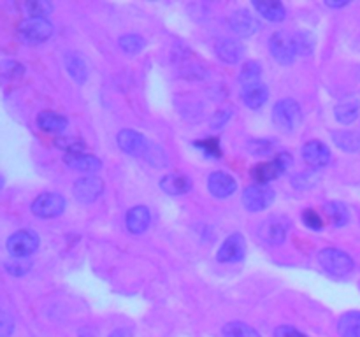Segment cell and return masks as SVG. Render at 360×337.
Here are the masks:
<instances>
[{"label":"cell","instance_id":"35","mask_svg":"<svg viewBox=\"0 0 360 337\" xmlns=\"http://www.w3.org/2000/svg\"><path fill=\"white\" fill-rule=\"evenodd\" d=\"M193 146L199 147V150H202L204 154H207V157L220 158V154H221L220 143H218V139H214V137H211V139L195 140V144H193Z\"/></svg>","mask_w":360,"mask_h":337},{"label":"cell","instance_id":"16","mask_svg":"<svg viewBox=\"0 0 360 337\" xmlns=\"http://www.w3.org/2000/svg\"><path fill=\"white\" fill-rule=\"evenodd\" d=\"M302 158L311 167H326L330 161V150L320 140H309L302 146Z\"/></svg>","mask_w":360,"mask_h":337},{"label":"cell","instance_id":"2","mask_svg":"<svg viewBox=\"0 0 360 337\" xmlns=\"http://www.w3.org/2000/svg\"><path fill=\"white\" fill-rule=\"evenodd\" d=\"M273 121L274 125L280 126L285 132H294L299 128L302 121L301 105L294 98H283L278 102L273 109Z\"/></svg>","mask_w":360,"mask_h":337},{"label":"cell","instance_id":"21","mask_svg":"<svg viewBox=\"0 0 360 337\" xmlns=\"http://www.w3.org/2000/svg\"><path fill=\"white\" fill-rule=\"evenodd\" d=\"M37 125L41 126L44 132L49 133H62L69 125V119L65 116L58 114L53 111H44L37 116Z\"/></svg>","mask_w":360,"mask_h":337},{"label":"cell","instance_id":"8","mask_svg":"<svg viewBox=\"0 0 360 337\" xmlns=\"http://www.w3.org/2000/svg\"><path fill=\"white\" fill-rule=\"evenodd\" d=\"M288 220L283 216H271L260 225L259 237L269 246L283 244L288 234Z\"/></svg>","mask_w":360,"mask_h":337},{"label":"cell","instance_id":"12","mask_svg":"<svg viewBox=\"0 0 360 337\" xmlns=\"http://www.w3.org/2000/svg\"><path fill=\"white\" fill-rule=\"evenodd\" d=\"M246 253V242L241 234L229 235L224 241V244L218 249V262L224 263H234L245 258Z\"/></svg>","mask_w":360,"mask_h":337},{"label":"cell","instance_id":"11","mask_svg":"<svg viewBox=\"0 0 360 337\" xmlns=\"http://www.w3.org/2000/svg\"><path fill=\"white\" fill-rule=\"evenodd\" d=\"M102 192H104V181L95 176H84V178L77 179L72 186L74 197L81 204L95 202L102 195Z\"/></svg>","mask_w":360,"mask_h":337},{"label":"cell","instance_id":"43","mask_svg":"<svg viewBox=\"0 0 360 337\" xmlns=\"http://www.w3.org/2000/svg\"><path fill=\"white\" fill-rule=\"evenodd\" d=\"M348 0H343V2H329V0H327L326 2V6H329V7H345V6H348Z\"/></svg>","mask_w":360,"mask_h":337},{"label":"cell","instance_id":"1","mask_svg":"<svg viewBox=\"0 0 360 337\" xmlns=\"http://www.w3.org/2000/svg\"><path fill=\"white\" fill-rule=\"evenodd\" d=\"M319 262L326 272L333 274V276L343 277L354 270L355 263L348 253L341 251L336 248H326L319 253Z\"/></svg>","mask_w":360,"mask_h":337},{"label":"cell","instance_id":"26","mask_svg":"<svg viewBox=\"0 0 360 337\" xmlns=\"http://www.w3.org/2000/svg\"><path fill=\"white\" fill-rule=\"evenodd\" d=\"M253 9L262 14L267 21H283L287 14L281 2H253Z\"/></svg>","mask_w":360,"mask_h":337},{"label":"cell","instance_id":"20","mask_svg":"<svg viewBox=\"0 0 360 337\" xmlns=\"http://www.w3.org/2000/svg\"><path fill=\"white\" fill-rule=\"evenodd\" d=\"M160 188L167 195H183V193L190 192L192 181L183 174H167L160 179Z\"/></svg>","mask_w":360,"mask_h":337},{"label":"cell","instance_id":"28","mask_svg":"<svg viewBox=\"0 0 360 337\" xmlns=\"http://www.w3.org/2000/svg\"><path fill=\"white\" fill-rule=\"evenodd\" d=\"M221 333H224V337H260V333L253 326L246 325L243 322L227 323Z\"/></svg>","mask_w":360,"mask_h":337},{"label":"cell","instance_id":"40","mask_svg":"<svg viewBox=\"0 0 360 337\" xmlns=\"http://www.w3.org/2000/svg\"><path fill=\"white\" fill-rule=\"evenodd\" d=\"M4 76L11 77V79H16L18 76L23 74V65H20L18 62H4Z\"/></svg>","mask_w":360,"mask_h":337},{"label":"cell","instance_id":"5","mask_svg":"<svg viewBox=\"0 0 360 337\" xmlns=\"http://www.w3.org/2000/svg\"><path fill=\"white\" fill-rule=\"evenodd\" d=\"M39 235L34 230H18L7 239L6 248L13 258H27L39 248Z\"/></svg>","mask_w":360,"mask_h":337},{"label":"cell","instance_id":"22","mask_svg":"<svg viewBox=\"0 0 360 337\" xmlns=\"http://www.w3.org/2000/svg\"><path fill=\"white\" fill-rule=\"evenodd\" d=\"M65 67L69 76L72 77L77 84H84V81L88 79V67L86 62L83 60V56L77 55V53H70L65 58Z\"/></svg>","mask_w":360,"mask_h":337},{"label":"cell","instance_id":"30","mask_svg":"<svg viewBox=\"0 0 360 337\" xmlns=\"http://www.w3.org/2000/svg\"><path fill=\"white\" fill-rule=\"evenodd\" d=\"M25 13L28 18H39V20H46L49 14L53 13V4L48 0H34V2L25 4Z\"/></svg>","mask_w":360,"mask_h":337},{"label":"cell","instance_id":"33","mask_svg":"<svg viewBox=\"0 0 360 337\" xmlns=\"http://www.w3.org/2000/svg\"><path fill=\"white\" fill-rule=\"evenodd\" d=\"M274 143L271 139H252L248 143V151L255 157H266L273 151Z\"/></svg>","mask_w":360,"mask_h":337},{"label":"cell","instance_id":"13","mask_svg":"<svg viewBox=\"0 0 360 337\" xmlns=\"http://www.w3.org/2000/svg\"><path fill=\"white\" fill-rule=\"evenodd\" d=\"M236 188H238V183L227 172L217 171L207 178V190L217 199H227V197H231L236 192Z\"/></svg>","mask_w":360,"mask_h":337},{"label":"cell","instance_id":"24","mask_svg":"<svg viewBox=\"0 0 360 337\" xmlns=\"http://www.w3.org/2000/svg\"><path fill=\"white\" fill-rule=\"evenodd\" d=\"M360 111V102L357 98H348V100L340 102L334 109V114H336V119L341 123V125H350L357 119Z\"/></svg>","mask_w":360,"mask_h":337},{"label":"cell","instance_id":"6","mask_svg":"<svg viewBox=\"0 0 360 337\" xmlns=\"http://www.w3.org/2000/svg\"><path fill=\"white\" fill-rule=\"evenodd\" d=\"M20 37L25 44H41L46 42L53 34V25L48 20L39 18H27L20 23Z\"/></svg>","mask_w":360,"mask_h":337},{"label":"cell","instance_id":"17","mask_svg":"<svg viewBox=\"0 0 360 337\" xmlns=\"http://www.w3.org/2000/svg\"><path fill=\"white\" fill-rule=\"evenodd\" d=\"M214 51H217L218 58L225 63H239L245 56V46L241 44L239 41L236 39H221V41L217 42L214 46Z\"/></svg>","mask_w":360,"mask_h":337},{"label":"cell","instance_id":"15","mask_svg":"<svg viewBox=\"0 0 360 337\" xmlns=\"http://www.w3.org/2000/svg\"><path fill=\"white\" fill-rule=\"evenodd\" d=\"M231 28L239 35V37H250L255 32H259L260 23L250 11L239 9L232 13L231 16Z\"/></svg>","mask_w":360,"mask_h":337},{"label":"cell","instance_id":"23","mask_svg":"<svg viewBox=\"0 0 360 337\" xmlns=\"http://www.w3.org/2000/svg\"><path fill=\"white\" fill-rule=\"evenodd\" d=\"M334 144L340 150L348 151V153H355L360 150V132L359 130H338L333 133Z\"/></svg>","mask_w":360,"mask_h":337},{"label":"cell","instance_id":"36","mask_svg":"<svg viewBox=\"0 0 360 337\" xmlns=\"http://www.w3.org/2000/svg\"><path fill=\"white\" fill-rule=\"evenodd\" d=\"M302 221H304L306 227H309L311 230H322L323 228V218L320 216L319 211L315 209L302 211Z\"/></svg>","mask_w":360,"mask_h":337},{"label":"cell","instance_id":"41","mask_svg":"<svg viewBox=\"0 0 360 337\" xmlns=\"http://www.w3.org/2000/svg\"><path fill=\"white\" fill-rule=\"evenodd\" d=\"M274 337H308L306 333H302L301 330L294 329L290 325H283V326H278L274 330Z\"/></svg>","mask_w":360,"mask_h":337},{"label":"cell","instance_id":"34","mask_svg":"<svg viewBox=\"0 0 360 337\" xmlns=\"http://www.w3.org/2000/svg\"><path fill=\"white\" fill-rule=\"evenodd\" d=\"M55 144L60 150L65 151V153H79V151H84V147H86L83 140L74 139V137H58Z\"/></svg>","mask_w":360,"mask_h":337},{"label":"cell","instance_id":"10","mask_svg":"<svg viewBox=\"0 0 360 337\" xmlns=\"http://www.w3.org/2000/svg\"><path fill=\"white\" fill-rule=\"evenodd\" d=\"M116 143H118L120 150L130 157H146L148 150H150V143L146 137L130 128L122 130L116 137Z\"/></svg>","mask_w":360,"mask_h":337},{"label":"cell","instance_id":"38","mask_svg":"<svg viewBox=\"0 0 360 337\" xmlns=\"http://www.w3.org/2000/svg\"><path fill=\"white\" fill-rule=\"evenodd\" d=\"M14 332V318L4 309L0 316V337H9Z\"/></svg>","mask_w":360,"mask_h":337},{"label":"cell","instance_id":"27","mask_svg":"<svg viewBox=\"0 0 360 337\" xmlns=\"http://www.w3.org/2000/svg\"><path fill=\"white\" fill-rule=\"evenodd\" d=\"M326 213H327V216L330 218V221L336 225V227H345V225L350 221V213H348V207L345 206L343 202H338V200L326 204Z\"/></svg>","mask_w":360,"mask_h":337},{"label":"cell","instance_id":"9","mask_svg":"<svg viewBox=\"0 0 360 337\" xmlns=\"http://www.w3.org/2000/svg\"><path fill=\"white\" fill-rule=\"evenodd\" d=\"M65 209V199L60 193H42L32 202V213L37 218H56Z\"/></svg>","mask_w":360,"mask_h":337},{"label":"cell","instance_id":"4","mask_svg":"<svg viewBox=\"0 0 360 337\" xmlns=\"http://www.w3.org/2000/svg\"><path fill=\"white\" fill-rule=\"evenodd\" d=\"M292 165V157L288 153H280L276 158H273L271 161H264L259 164L257 167H253L252 176L259 185H267L273 179L280 178L285 172L288 171V167Z\"/></svg>","mask_w":360,"mask_h":337},{"label":"cell","instance_id":"18","mask_svg":"<svg viewBox=\"0 0 360 337\" xmlns=\"http://www.w3.org/2000/svg\"><path fill=\"white\" fill-rule=\"evenodd\" d=\"M151 221V213L146 206H136L127 213L125 223L127 228H129L130 234H143V232L148 230Z\"/></svg>","mask_w":360,"mask_h":337},{"label":"cell","instance_id":"42","mask_svg":"<svg viewBox=\"0 0 360 337\" xmlns=\"http://www.w3.org/2000/svg\"><path fill=\"white\" fill-rule=\"evenodd\" d=\"M109 337H134V333H132V330H129V329H118V330H115V332H111V336Z\"/></svg>","mask_w":360,"mask_h":337},{"label":"cell","instance_id":"37","mask_svg":"<svg viewBox=\"0 0 360 337\" xmlns=\"http://www.w3.org/2000/svg\"><path fill=\"white\" fill-rule=\"evenodd\" d=\"M6 270L13 276H23L30 270V265L27 262H23L21 258H14L13 262H6Z\"/></svg>","mask_w":360,"mask_h":337},{"label":"cell","instance_id":"25","mask_svg":"<svg viewBox=\"0 0 360 337\" xmlns=\"http://www.w3.org/2000/svg\"><path fill=\"white\" fill-rule=\"evenodd\" d=\"M338 332L341 337H360V311H352L341 316Z\"/></svg>","mask_w":360,"mask_h":337},{"label":"cell","instance_id":"39","mask_svg":"<svg viewBox=\"0 0 360 337\" xmlns=\"http://www.w3.org/2000/svg\"><path fill=\"white\" fill-rule=\"evenodd\" d=\"M231 116H232V109H220V111H217L213 116H211V121H210L211 126H213V128H221V126L227 125Z\"/></svg>","mask_w":360,"mask_h":337},{"label":"cell","instance_id":"3","mask_svg":"<svg viewBox=\"0 0 360 337\" xmlns=\"http://www.w3.org/2000/svg\"><path fill=\"white\" fill-rule=\"evenodd\" d=\"M269 49L273 58L281 65H290L295 60L297 46H295V37L288 32H276L269 39Z\"/></svg>","mask_w":360,"mask_h":337},{"label":"cell","instance_id":"7","mask_svg":"<svg viewBox=\"0 0 360 337\" xmlns=\"http://www.w3.org/2000/svg\"><path fill=\"white\" fill-rule=\"evenodd\" d=\"M274 202V190L267 185H252L243 192V204L250 213H260Z\"/></svg>","mask_w":360,"mask_h":337},{"label":"cell","instance_id":"31","mask_svg":"<svg viewBox=\"0 0 360 337\" xmlns=\"http://www.w3.org/2000/svg\"><path fill=\"white\" fill-rule=\"evenodd\" d=\"M120 48L127 55H137L144 49V39L137 34H127L120 37Z\"/></svg>","mask_w":360,"mask_h":337},{"label":"cell","instance_id":"29","mask_svg":"<svg viewBox=\"0 0 360 337\" xmlns=\"http://www.w3.org/2000/svg\"><path fill=\"white\" fill-rule=\"evenodd\" d=\"M260 74H262V67H260L259 62H246L245 65L241 67V72H239V81H241L243 86H248V84L260 83Z\"/></svg>","mask_w":360,"mask_h":337},{"label":"cell","instance_id":"19","mask_svg":"<svg viewBox=\"0 0 360 337\" xmlns=\"http://www.w3.org/2000/svg\"><path fill=\"white\" fill-rule=\"evenodd\" d=\"M243 102L248 105L250 109H260L269 98V90H267L266 84L262 83H255V84H248V86H243L241 91Z\"/></svg>","mask_w":360,"mask_h":337},{"label":"cell","instance_id":"14","mask_svg":"<svg viewBox=\"0 0 360 337\" xmlns=\"http://www.w3.org/2000/svg\"><path fill=\"white\" fill-rule=\"evenodd\" d=\"M63 161L69 165L70 168L77 172H84V174H94V172H98L102 168V161L98 160L97 157L90 153H84V151H79V153H67L63 157Z\"/></svg>","mask_w":360,"mask_h":337},{"label":"cell","instance_id":"32","mask_svg":"<svg viewBox=\"0 0 360 337\" xmlns=\"http://www.w3.org/2000/svg\"><path fill=\"white\" fill-rule=\"evenodd\" d=\"M294 37H295V46H297L299 55L302 56L311 55L313 49H315V37H313L309 32H297Z\"/></svg>","mask_w":360,"mask_h":337}]
</instances>
